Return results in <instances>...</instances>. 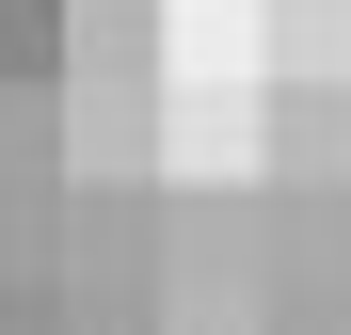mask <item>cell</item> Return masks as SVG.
<instances>
[{
	"label": "cell",
	"mask_w": 351,
	"mask_h": 335,
	"mask_svg": "<svg viewBox=\"0 0 351 335\" xmlns=\"http://www.w3.org/2000/svg\"><path fill=\"white\" fill-rule=\"evenodd\" d=\"M256 96H271V80H160V160H176L192 192L256 176Z\"/></svg>",
	"instance_id": "cell-1"
},
{
	"label": "cell",
	"mask_w": 351,
	"mask_h": 335,
	"mask_svg": "<svg viewBox=\"0 0 351 335\" xmlns=\"http://www.w3.org/2000/svg\"><path fill=\"white\" fill-rule=\"evenodd\" d=\"M256 160L304 176V192H335L351 176V80H271L256 96Z\"/></svg>",
	"instance_id": "cell-2"
},
{
	"label": "cell",
	"mask_w": 351,
	"mask_h": 335,
	"mask_svg": "<svg viewBox=\"0 0 351 335\" xmlns=\"http://www.w3.org/2000/svg\"><path fill=\"white\" fill-rule=\"evenodd\" d=\"M256 64L271 80H351V0H256Z\"/></svg>",
	"instance_id": "cell-3"
},
{
	"label": "cell",
	"mask_w": 351,
	"mask_h": 335,
	"mask_svg": "<svg viewBox=\"0 0 351 335\" xmlns=\"http://www.w3.org/2000/svg\"><path fill=\"white\" fill-rule=\"evenodd\" d=\"M64 32L80 0H0V96H64Z\"/></svg>",
	"instance_id": "cell-4"
},
{
	"label": "cell",
	"mask_w": 351,
	"mask_h": 335,
	"mask_svg": "<svg viewBox=\"0 0 351 335\" xmlns=\"http://www.w3.org/2000/svg\"><path fill=\"white\" fill-rule=\"evenodd\" d=\"M0 335H64V271H32V256L0 271Z\"/></svg>",
	"instance_id": "cell-5"
}]
</instances>
